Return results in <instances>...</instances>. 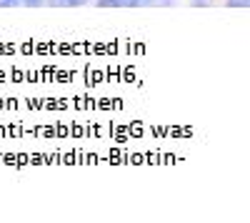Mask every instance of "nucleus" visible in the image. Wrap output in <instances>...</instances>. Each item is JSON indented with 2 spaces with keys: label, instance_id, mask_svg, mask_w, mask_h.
<instances>
[{
  "label": "nucleus",
  "instance_id": "nucleus-1",
  "mask_svg": "<svg viewBox=\"0 0 250 223\" xmlns=\"http://www.w3.org/2000/svg\"><path fill=\"white\" fill-rule=\"evenodd\" d=\"M98 8H120L118 0H98Z\"/></svg>",
  "mask_w": 250,
  "mask_h": 223
},
{
  "label": "nucleus",
  "instance_id": "nucleus-2",
  "mask_svg": "<svg viewBox=\"0 0 250 223\" xmlns=\"http://www.w3.org/2000/svg\"><path fill=\"white\" fill-rule=\"evenodd\" d=\"M250 0H228V5H233V8H248Z\"/></svg>",
  "mask_w": 250,
  "mask_h": 223
},
{
  "label": "nucleus",
  "instance_id": "nucleus-3",
  "mask_svg": "<svg viewBox=\"0 0 250 223\" xmlns=\"http://www.w3.org/2000/svg\"><path fill=\"white\" fill-rule=\"evenodd\" d=\"M88 0H62V5H70V8H78V5H85Z\"/></svg>",
  "mask_w": 250,
  "mask_h": 223
},
{
  "label": "nucleus",
  "instance_id": "nucleus-4",
  "mask_svg": "<svg viewBox=\"0 0 250 223\" xmlns=\"http://www.w3.org/2000/svg\"><path fill=\"white\" fill-rule=\"evenodd\" d=\"M118 5H125V8H135V5H140V0H118Z\"/></svg>",
  "mask_w": 250,
  "mask_h": 223
},
{
  "label": "nucleus",
  "instance_id": "nucleus-5",
  "mask_svg": "<svg viewBox=\"0 0 250 223\" xmlns=\"http://www.w3.org/2000/svg\"><path fill=\"white\" fill-rule=\"evenodd\" d=\"M18 3H20V0H0V8H13Z\"/></svg>",
  "mask_w": 250,
  "mask_h": 223
},
{
  "label": "nucleus",
  "instance_id": "nucleus-6",
  "mask_svg": "<svg viewBox=\"0 0 250 223\" xmlns=\"http://www.w3.org/2000/svg\"><path fill=\"white\" fill-rule=\"evenodd\" d=\"M193 3H195V5H210L213 0H193Z\"/></svg>",
  "mask_w": 250,
  "mask_h": 223
}]
</instances>
